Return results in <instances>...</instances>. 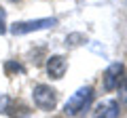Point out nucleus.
I'll list each match as a JSON object with an SVG mask.
<instances>
[{
	"label": "nucleus",
	"instance_id": "6e6552de",
	"mask_svg": "<svg viewBox=\"0 0 127 118\" xmlns=\"http://www.w3.org/2000/svg\"><path fill=\"white\" fill-rule=\"evenodd\" d=\"M6 27H4V9H0V34H4Z\"/></svg>",
	"mask_w": 127,
	"mask_h": 118
},
{
	"label": "nucleus",
	"instance_id": "7ed1b4c3",
	"mask_svg": "<svg viewBox=\"0 0 127 118\" xmlns=\"http://www.w3.org/2000/svg\"><path fill=\"white\" fill-rule=\"evenodd\" d=\"M57 25V19L53 17H45V19H32V21H19L11 25V32L15 36H21V34H30V32H38V30H47V27H55Z\"/></svg>",
	"mask_w": 127,
	"mask_h": 118
},
{
	"label": "nucleus",
	"instance_id": "f03ea898",
	"mask_svg": "<svg viewBox=\"0 0 127 118\" xmlns=\"http://www.w3.org/2000/svg\"><path fill=\"white\" fill-rule=\"evenodd\" d=\"M32 97H34V103L40 110H53L57 105V91L49 84H36L34 91H32Z\"/></svg>",
	"mask_w": 127,
	"mask_h": 118
},
{
	"label": "nucleus",
	"instance_id": "423d86ee",
	"mask_svg": "<svg viewBox=\"0 0 127 118\" xmlns=\"http://www.w3.org/2000/svg\"><path fill=\"white\" fill-rule=\"evenodd\" d=\"M119 116H121V105L114 99L102 101L95 110V118H119Z\"/></svg>",
	"mask_w": 127,
	"mask_h": 118
},
{
	"label": "nucleus",
	"instance_id": "f257e3e1",
	"mask_svg": "<svg viewBox=\"0 0 127 118\" xmlns=\"http://www.w3.org/2000/svg\"><path fill=\"white\" fill-rule=\"evenodd\" d=\"M91 99H93V89L91 86H81L76 93H72L68 97V101L64 105V114L66 116H78L91 105Z\"/></svg>",
	"mask_w": 127,
	"mask_h": 118
},
{
	"label": "nucleus",
	"instance_id": "39448f33",
	"mask_svg": "<svg viewBox=\"0 0 127 118\" xmlns=\"http://www.w3.org/2000/svg\"><path fill=\"white\" fill-rule=\"evenodd\" d=\"M66 70H68V61H66V57H62V55H53V57L47 59V74H49V78L59 80V78H64Z\"/></svg>",
	"mask_w": 127,
	"mask_h": 118
},
{
	"label": "nucleus",
	"instance_id": "1a4fd4ad",
	"mask_svg": "<svg viewBox=\"0 0 127 118\" xmlns=\"http://www.w3.org/2000/svg\"><path fill=\"white\" fill-rule=\"evenodd\" d=\"M11 2H15V0H11Z\"/></svg>",
	"mask_w": 127,
	"mask_h": 118
},
{
	"label": "nucleus",
	"instance_id": "20e7f679",
	"mask_svg": "<svg viewBox=\"0 0 127 118\" xmlns=\"http://www.w3.org/2000/svg\"><path fill=\"white\" fill-rule=\"evenodd\" d=\"M125 78V65L123 63H110L104 72V91H114L121 80Z\"/></svg>",
	"mask_w": 127,
	"mask_h": 118
},
{
	"label": "nucleus",
	"instance_id": "0eeeda50",
	"mask_svg": "<svg viewBox=\"0 0 127 118\" xmlns=\"http://www.w3.org/2000/svg\"><path fill=\"white\" fill-rule=\"evenodd\" d=\"M117 91H119V101L127 103V78H123V80H121V84L117 86Z\"/></svg>",
	"mask_w": 127,
	"mask_h": 118
}]
</instances>
